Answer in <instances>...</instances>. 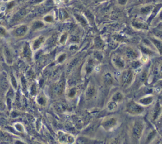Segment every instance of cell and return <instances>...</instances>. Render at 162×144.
<instances>
[{
	"instance_id": "4",
	"label": "cell",
	"mask_w": 162,
	"mask_h": 144,
	"mask_svg": "<svg viewBox=\"0 0 162 144\" xmlns=\"http://www.w3.org/2000/svg\"><path fill=\"white\" fill-rule=\"evenodd\" d=\"M134 79V73L131 69L123 70L120 76V84L124 88H128L131 85Z\"/></svg>"
},
{
	"instance_id": "28",
	"label": "cell",
	"mask_w": 162,
	"mask_h": 144,
	"mask_svg": "<svg viewBox=\"0 0 162 144\" xmlns=\"http://www.w3.org/2000/svg\"><path fill=\"white\" fill-rule=\"evenodd\" d=\"M156 133L155 132V130H153V132H151L148 136V138L146 139V141H148V142H151L152 141V140L153 139V138L155 137V135H156Z\"/></svg>"
},
{
	"instance_id": "25",
	"label": "cell",
	"mask_w": 162,
	"mask_h": 144,
	"mask_svg": "<svg viewBox=\"0 0 162 144\" xmlns=\"http://www.w3.org/2000/svg\"><path fill=\"white\" fill-rule=\"evenodd\" d=\"M95 46H96V48L97 49H98V50L101 49L103 48V40L100 38H99V37L95 38Z\"/></svg>"
},
{
	"instance_id": "13",
	"label": "cell",
	"mask_w": 162,
	"mask_h": 144,
	"mask_svg": "<svg viewBox=\"0 0 162 144\" xmlns=\"http://www.w3.org/2000/svg\"><path fill=\"white\" fill-rule=\"evenodd\" d=\"M161 105L159 102H157L154 107L153 111V115L152 118L154 121H155L156 119H158V118L160 116L161 114Z\"/></svg>"
},
{
	"instance_id": "21",
	"label": "cell",
	"mask_w": 162,
	"mask_h": 144,
	"mask_svg": "<svg viewBox=\"0 0 162 144\" xmlns=\"http://www.w3.org/2000/svg\"><path fill=\"white\" fill-rule=\"evenodd\" d=\"M153 7L152 5H146L142 7L141 10H140V13L141 14L143 15H146L149 14L152 10H153Z\"/></svg>"
},
{
	"instance_id": "26",
	"label": "cell",
	"mask_w": 162,
	"mask_h": 144,
	"mask_svg": "<svg viewBox=\"0 0 162 144\" xmlns=\"http://www.w3.org/2000/svg\"><path fill=\"white\" fill-rule=\"evenodd\" d=\"M68 38V34L67 32H63L61 36H60V38L59 40L60 43L62 45H65V43L67 41V40Z\"/></svg>"
},
{
	"instance_id": "19",
	"label": "cell",
	"mask_w": 162,
	"mask_h": 144,
	"mask_svg": "<svg viewBox=\"0 0 162 144\" xmlns=\"http://www.w3.org/2000/svg\"><path fill=\"white\" fill-rule=\"evenodd\" d=\"M151 41L153 43V45L158 51L159 53L161 54V41L160 40L156 38H151Z\"/></svg>"
},
{
	"instance_id": "10",
	"label": "cell",
	"mask_w": 162,
	"mask_h": 144,
	"mask_svg": "<svg viewBox=\"0 0 162 144\" xmlns=\"http://www.w3.org/2000/svg\"><path fill=\"white\" fill-rule=\"evenodd\" d=\"M32 48L30 44L26 43L23 48L22 50V55L25 59H26L27 60H30L32 59Z\"/></svg>"
},
{
	"instance_id": "3",
	"label": "cell",
	"mask_w": 162,
	"mask_h": 144,
	"mask_svg": "<svg viewBox=\"0 0 162 144\" xmlns=\"http://www.w3.org/2000/svg\"><path fill=\"white\" fill-rule=\"evenodd\" d=\"M120 124L119 118L116 116L105 117L101 122V127L106 132H113Z\"/></svg>"
},
{
	"instance_id": "12",
	"label": "cell",
	"mask_w": 162,
	"mask_h": 144,
	"mask_svg": "<svg viewBox=\"0 0 162 144\" xmlns=\"http://www.w3.org/2000/svg\"><path fill=\"white\" fill-rule=\"evenodd\" d=\"M153 100H154V97L152 95H148L141 98L138 100V102L142 105L145 107L151 105L153 103Z\"/></svg>"
},
{
	"instance_id": "20",
	"label": "cell",
	"mask_w": 162,
	"mask_h": 144,
	"mask_svg": "<svg viewBox=\"0 0 162 144\" xmlns=\"http://www.w3.org/2000/svg\"><path fill=\"white\" fill-rule=\"evenodd\" d=\"M4 54H5V57L7 63H8L10 64H12L13 62V57H12L10 50L7 47H5V48H4Z\"/></svg>"
},
{
	"instance_id": "11",
	"label": "cell",
	"mask_w": 162,
	"mask_h": 144,
	"mask_svg": "<svg viewBox=\"0 0 162 144\" xmlns=\"http://www.w3.org/2000/svg\"><path fill=\"white\" fill-rule=\"evenodd\" d=\"M59 140L62 142H68V143H73L74 142V138L70 135L64 133L62 132L58 133Z\"/></svg>"
},
{
	"instance_id": "27",
	"label": "cell",
	"mask_w": 162,
	"mask_h": 144,
	"mask_svg": "<svg viewBox=\"0 0 162 144\" xmlns=\"http://www.w3.org/2000/svg\"><path fill=\"white\" fill-rule=\"evenodd\" d=\"M67 58V54L65 53H62L60 55L58 56V59H57V61L59 62V63H62L65 61V60Z\"/></svg>"
},
{
	"instance_id": "9",
	"label": "cell",
	"mask_w": 162,
	"mask_h": 144,
	"mask_svg": "<svg viewBox=\"0 0 162 144\" xmlns=\"http://www.w3.org/2000/svg\"><path fill=\"white\" fill-rule=\"evenodd\" d=\"M44 41H45V38L44 36H40L36 38L34 40H33V41L32 42V45H30L32 50H38L44 43Z\"/></svg>"
},
{
	"instance_id": "32",
	"label": "cell",
	"mask_w": 162,
	"mask_h": 144,
	"mask_svg": "<svg viewBox=\"0 0 162 144\" xmlns=\"http://www.w3.org/2000/svg\"><path fill=\"white\" fill-rule=\"evenodd\" d=\"M6 33V30L3 27H0V35H5Z\"/></svg>"
},
{
	"instance_id": "18",
	"label": "cell",
	"mask_w": 162,
	"mask_h": 144,
	"mask_svg": "<svg viewBox=\"0 0 162 144\" xmlns=\"http://www.w3.org/2000/svg\"><path fill=\"white\" fill-rule=\"evenodd\" d=\"M75 18L76 20L78 21V22L83 27H86L87 25V22L85 17H84L82 15H80L79 13H75L74 14Z\"/></svg>"
},
{
	"instance_id": "17",
	"label": "cell",
	"mask_w": 162,
	"mask_h": 144,
	"mask_svg": "<svg viewBox=\"0 0 162 144\" xmlns=\"http://www.w3.org/2000/svg\"><path fill=\"white\" fill-rule=\"evenodd\" d=\"M118 107V103L115 102V101L110 100L109 102H108L106 105V109L109 111L113 112L115 111L117 109V108Z\"/></svg>"
},
{
	"instance_id": "2",
	"label": "cell",
	"mask_w": 162,
	"mask_h": 144,
	"mask_svg": "<svg viewBox=\"0 0 162 144\" xmlns=\"http://www.w3.org/2000/svg\"><path fill=\"white\" fill-rule=\"evenodd\" d=\"M125 111L131 116H138L142 115L145 113V107L139 102L134 100H131L126 103Z\"/></svg>"
},
{
	"instance_id": "33",
	"label": "cell",
	"mask_w": 162,
	"mask_h": 144,
	"mask_svg": "<svg viewBox=\"0 0 162 144\" xmlns=\"http://www.w3.org/2000/svg\"><path fill=\"white\" fill-rule=\"evenodd\" d=\"M93 1L95 3H102V2H105V1H106V0H93Z\"/></svg>"
},
{
	"instance_id": "15",
	"label": "cell",
	"mask_w": 162,
	"mask_h": 144,
	"mask_svg": "<svg viewBox=\"0 0 162 144\" xmlns=\"http://www.w3.org/2000/svg\"><path fill=\"white\" fill-rule=\"evenodd\" d=\"M94 68V62L93 60L90 59L88 60L86 64L84 66V70H85V74H88L91 73L93 71Z\"/></svg>"
},
{
	"instance_id": "30",
	"label": "cell",
	"mask_w": 162,
	"mask_h": 144,
	"mask_svg": "<svg viewBox=\"0 0 162 144\" xmlns=\"http://www.w3.org/2000/svg\"><path fill=\"white\" fill-rule=\"evenodd\" d=\"M44 21L46 22H52L53 21V18L51 15H46L44 18Z\"/></svg>"
},
{
	"instance_id": "22",
	"label": "cell",
	"mask_w": 162,
	"mask_h": 144,
	"mask_svg": "<svg viewBox=\"0 0 162 144\" xmlns=\"http://www.w3.org/2000/svg\"><path fill=\"white\" fill-rule=\"evenodd\" d=\"M103 81L106 84L111 85L113 83V79L112 76L110 73H106L103 76Z\"/></svg>"
},
{
	"instance_id": "1",
	"label": "cell",
	"mask_w": 162,
	"mask_h": 144,
	"mask_svg": "<svg viewBox=\"0 0 162 144\" xmlns=\"http://www.w3.org/2000/svg\"><path fill=\"white\" fill-rule=\"evenodd\" d=\"M145 129V123L141 119L134 120L131 124L129 132L131 140L134 143H138L143 135Z\"/></svg>"
},
{
	"instance_id": "31",
	"label": "cell",
	"mask_w": 162,
	"mask_h": 144,
	"mask_svg": "<svg viewBox=\"0 0 162 144\" xmlns=\"http://www.w3.org/2000/svg\"><path fill=\"white\" fill-rule=\"evenodd\" d=\"M12 84H13V87L16 89V87H17V84H16V80H15V78L13 76L12 78Z\"/></svg>"
},
{
	"instance_id": "29",
	"label": "cell",
	"mask_w": 162,
	"mask_h": 144,
	"mask_svg": "<svg viewBox=\"0 0 162 144\" xmlns=\"http://www.w3.org/2000/svg\"><path fill=\"white\" fill-rule=\"evenodd\" d=\"M129 2V0H117V5L123 7L127 5Z\"/></svg>"
},
{
	"instance_id": "6",
	"label": "cell",
	"mask_w": 162,
	"mask_h": 144,
	"mask_svg": "<svg viewBox=\"0 0 162 144\" xmlns=\"http://www.w3.org/2000/svg\"><path fill=\"white\" fill-rule=\"evenodd\" d=\"M112 62L113 65L119 70H123L125 67L126 59L123 56L118 55V54H116L112 57Z\"/></svg>"
},
{
	"instance_id": "8",
	"label": "cell",
	"mask_w": 162,
	"mask_h": 144,
	"mask_svg": "<svg viewBox=\"0 0 162 144\" xmlns=\"http://www.w3.org/2000/svg\"><path fill=\"white\" fill-rule=\"evenodd\" d=\"M96 93H97V89L96 88L95 85L91 83H90L88 84L85 92L86 98L87 100H91L93 98L96 96Z\"/></svg>"
},
{
	"instance_id": "34",
	"label": "cell",
	"mask_w": 162,
	"mask_h": 144,
	"mask_svg": "<svg viewBox=\"0 0 162 144\" xmlns=\"http://www.w3.org/2000/svg\"><path fill=\"white\" fill-rule=\"evenodd\" d=\"M20 2H23V1H25V0H19Z\"/></svg>"
},
{
	"instance_id": "7",
	"label": "cell",
	"mask_w": 162,
	"mask_h": 144,
	"mask_svg": "<svg viewBox=\"0 0 162 144\" xmlns=\"http://www.w3.org/2000/svg\"><path fill=\"white\" fill-rule=\"evenodd\" d=\"M123 57L125 59L129 60H134L138 59L139 57V53L137 50L133 48L128 47L124 51Z\"/></svg>"
},
{
	"instance_id": "16",
	"label": "cell",
	"mask_w": 162,
	"mask_h": 144,
	"mask_svg": "<svg viewBox=\"0 0 162 144\" xmlns=\"http://www.w3.org/2000/svg\"><path fill=\"white\" fill-rule=\"evenodd\" d=\"M124 99V95L123 94L120 92V91H118L117 92H115L112 97L111 98V100L115 101V102L119 103L120 102H122Z\"/></svg>"
},
{
	"instance_id": "24",
	"label": "cell",
	"mask_w": 162,
	"mask_h": 144,
	"mask_svg": "<svg viewBox=\"0 0 162 144\" xmlns=\"http://www.w3.org/2000/svg\"><path fill=\"white\" fill-rule=\"evenodd\" d=\"M37 101L38 103L40 105H43L44 106L46 105L47 103V100L46 98V97L43 95H40L37 98Z\"/></svg>"
},
{
	"instance_id": "5",
	"label": "cell",
	"mask_w": 162,
	"mask_h": 144,
	"mask_svg": "<svg viewBox=\"0 0 162 144\" xmlns=\"http://www.w3.org/2000/svg\"><path fill=\"white\" fill-rule=\"evenodd\" d=\"M29 26L25 24L20 25L15 27L12 31V35L16 38H21L24 37L29 31Z\"/></svg>"
},
{
	"instance_id": "14",
	"label": "cell",
	"mask_w": 162,
	"mask_h": 144,
	"mask_svg": "<svg viewBox=\"0 0 162 144\" xmlns=\"http://www.w3.org/2000/svg\"><path fill=\"white\" fill-rule=\"evenodd\" d=\"M44 26H45V24L43 21L36 20V21H34L32 23L30 28L33 31H36L43 28Z\"/></svg>"
},
{
	"instance_id": "23",
	"label": "cell",
	"mask_w": 162,
	"mask_h": 144,
	"mask_svg": "<svg viewBox=\"0 0 162 144\" xmlns=\"http://www.w3.org/2000/svg\"><path fill=\"white\" fill-rule=\"evenodd\" d=\"M77 88L76 86H74V87H72L68 91V93H67V96L68 98H74L76 95H77Z\"/></svg>"
}]
</instances>
